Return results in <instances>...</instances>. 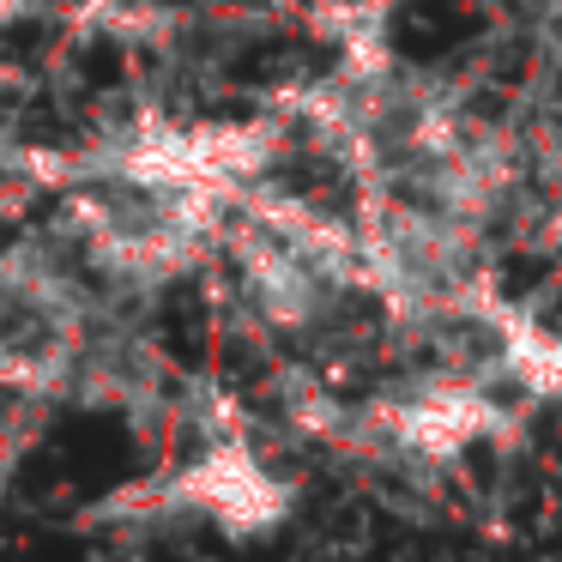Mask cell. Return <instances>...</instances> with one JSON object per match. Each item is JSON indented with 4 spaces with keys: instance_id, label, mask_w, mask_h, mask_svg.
I'll use <instances>...</instances> for the list:
<instances>
[{
    "instance_id": "cell-1",
    "label": "cell",
    "mask_w": 562,
    "mask_h": 562,
    "mask_svg": "<svg viewBox=\"0 0 562 562\" xmlns=\"http://www.w3.org/2000/svg\"><path fill=\"white\" fill-rule=\"evenodd\" d=\"M176 496H182L188 508L212 514V520L236 538L272 532V526L284 520V508H291V490H284L248 448H212L200 465H188Z\"/></svg>"
},
{
    "instance_id": "cell-2",
    "label": "cell",
    "mask_w": 562,
    "mask_h": 562,
    "mask_svg": "<svg viewBox=\"0 0 562 562\" xmlns=\"http://www.w3.org/2000/svg\"><path fill=\"white\" fill-rule=\"evenodd\" d=\"M393 441H405L424 460H441V453H460L465 441H477L484 429H496V405L477 400V393H424V400H405L387 412Z\"/></svg>"
},
{
    "instance_id": "cell-3",
    "label": "cell",
    "mask_w": 562,
    "mask_h": 562,
    "mask_svg": "<svg viewBox=\"0 0 562 562\" xmlns=\"http://www.w3.org/2000/svg\"><path fill=\"white\" fill-rule=\"evenodd\" d=\"M248 291H255V303L279 327H308L321 308V272L296 248L260 243V248H248Z\"/></svg>"
},
{
    "instance_id": "cell-4",
    "label": "cell",
    "mask_w": 562,
    "mask_h": 562,
    "mask_svg": "<svg viewBox=\"0 0 562 562\" xmlns=\"http://www.w3.org/2000/svg\"><path fill=\"white\" fill-rule=\"evenodd\" d=\"M508 369L532 393L562 400V339H550V333H538V327H508Z\"/></svg>"
},
{
    "instance_id": "cell-5",
    "label": "cell",
    "mask_w": 562,
    "mask_h": 562,
    "mask_svg": "<svg viewBox=\"0 0 562 562\" xmlns=\"http://www.w3.org/2000/svg\"><path fill=\"white\" fill-rule=\"evenodd\" d=\"M13 13H25V0H0V25H7Z\"/></svg>"
}]
</instances>
